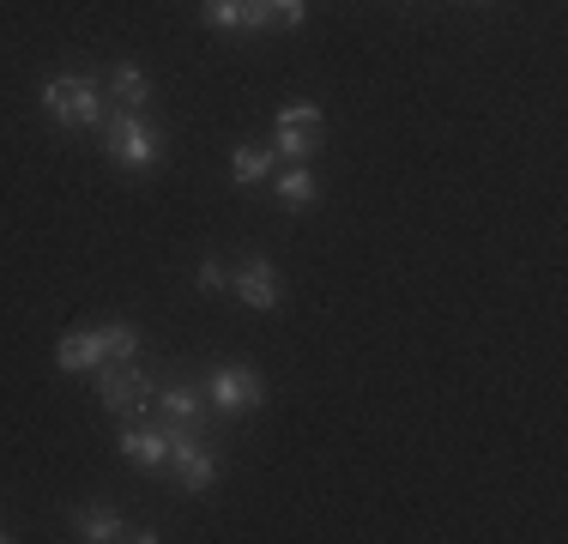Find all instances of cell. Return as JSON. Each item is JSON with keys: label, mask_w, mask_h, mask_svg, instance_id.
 Segmentation results:
<instances>
[{"label": "cell", "mask_w": 568, "mask_h": 544, "mask_svg": "<svg viewBox=\"0 0 568 544\" xmlns=\"http://www.w3.org/2000/svg\"><path fill=\"white\" fill-rule=\"evenodd\" d=\"M43 115L55 121V128H67V133L103 128V115H110V91H103L98 79H85V73H55L43 85Z\"/></svg>", "instance_id": "obj_1"}, {"label": "cell", "mask_w": 568, "mask_h": 544, "mask_svg": "<svg viewBox=\"0 0 568 544\" xmlns=\"http://www.w3.org/2000/svg\"><path fill=\"white\" fill-rule=\"evenodd\" d=\"M103 152L121 170H158L164 163V133L140 109H115V115H103Z\"/></svg>", "instance_id": "obj_2"}, {"label": "cell", "mask_w": 568, "mask_h": 544, "mask_svg": "<svg viewBox=\"0 0 568 544\" xmlns=\"http://www.w3.org/2000/svg\"><path fill=\"white\" fill-rule=\"evenodd\" d=\"M200 393H206V405L219 417H248V412L266 405V375L254 370V363H219Z\"/></svg>", "instance_id": "obj_3"}, {"label": "cell", "mask_w": 568, "mask_h": 544, "mask_svg": "<svg viewBox=\"0 0 568 544\" xmlns=\"http://www.w3.org/2000/svg\"><path fill=\"white\" fill-rule=\"evenodd\" d=\"M170 478L187 490V496H206L219 484V447L206 442V430H187V435H170Z\"/></svg>", "instance_id": "obj_4"}, {"label": "cell", "mask_w": 568, "mask_h": 544, "mask_svg": "<svg viewBox=\"0 0 568 544\" xmlns=\"http://www.w3.org/2000/svg\"><path fill=\"white\" fill-rule=\"evenodd\" d=\"M158 381L140 370V363H98V400L110 405L115 417H140L152 405Z\"/></svg>", "instance_id": "obj_5"}, {"label": "cell", "mask_w": 568, "mask_h": 544, "mask_svg": "<svg viewBox=\"0 0 568 544\" xmlns=\"http://www.w3.org/2000/svg\"><path fill=\"white\" fill-rule=\"evenodd\" d=\"M321 133H327V115H321L315 103H291V109H278V121H273V152L303 163V158L321 152Z\"/></svg>", "instance_id": "obj_6"}, {"label": "cell", "mask_w": 568, "mask_h": 544, "mask_svg": "<svg viewBox=\"0 0 568 544\" xmlns=\"http://www.w3.org/2000/svg\"><path fill=\"white\" fill-rule=\"evenodd\" d=\"M158 405V424L170 435H187V430H206V393L187 387V381H164V387L152 393Z\"/></svg>", "instance_id": "obj_7"}, {"label": "cell", "mask_w": 568, "mask_h": 544, "mask_svg": "<svg viewBox=\"0 0 568 544\" xmlns=\"http://www.w3.org/2000/svg\"><path fill=\"white\" fill-rule=\"evenodd\" d=\"M73 533L85 544H110V538H133V544H158L152 526H133L121 521V514L110 508V502H85V508H73Z\"/></svg>", "instance_id": "obj_8"}, {"label": "cell", "mask_w": 568, "mask_h": 544, "mask_svg": "<svg viewBox=\"0 0 568 544\" xmlns=\"http://www.w3.org/2000/svg\"><path fill=\"white\" fill-rule=\"evenodd\" d=\"M115 447H121V460H128V466L158 472L170 460V430L158 424V417H152V424H128V430L115 435Z\"/></svg>", "instance_id": "obj_9"}, {"label": "cell", "mask_w": 568, "mask_h": 544, "mask_svg": "<svg viewBox=\"0 0 568 544\" xmlns=\"http://www.w3.org/2000/svg\"><path fill=\"white\" fill-rule=\"evenodd\" d=\"M230 291L242 296L248 309H261V315H273L278 309V272H273V261H242V266H230Z\"/></svg>", "instance_id": "obj_10"}, {"label": "cell", "mask_w": 568, "mask_h": 544, "mask_svg": "<svg viewBox=\"0 0 568 544\" xmlns=\"http://www.w3.org/2000/svg\"><path fill=\"white\" fill-rule=\"evenodd\" d=\"M308 0H242V31H284V24H303Z\"/></svg>", "instance_id": "obj_11"}, {"label": "cell", "mask_w": 568, "mask_h": 544, "mask_svg": "<svg viewBox=\"0 0 568 544\" xmlns=\"http://www.w3.org/2000/svg\"><path fill=\"white\" fill-rule=\"evenodd\" d=\"M98 363H103L98 326H73V333H61V345H55V370L61 375H85V370H98Z\"/></svg>", "instance_id": "obj_12"}, {"label": "cell", "mask_w": 568, "mask_h": 544, "mask_svg": "<svg viewBox=\"0 0 568 544\" xmlns=\"http://www.w3.org/2000/svg\"><path fill=\"white\" fill-rule=\"evenodd\" d=\"M103 91H110L121 109H145V103H152V73L133 67V61H115L110 73H103Z\"/></svg>", "instance_id": "obj_13"}, {"label": "cell", "mask_w": 568, "mask_h": 544, "mask_svg": "<svg viewBox=\"0 0 568 544\" xmlns=\"http://www.w3.org/2000/svg\"><path fill=\"white\" fill-rule=\"evenodd\" d=\"M273 145H254V140H242L236 152H230V182L236 188H261V182H273Z\"/></svg>", "instance_id": "obj_14"}, {"label": "cell", "mask_w": 568, "mask_h": 544, "mask_svg": "<svg viewBox=\"0 0 568 544\" xmlns=\"http://www.w3.org/2000/svg\"><path fill=\"white\" fill-rule=\"evenodd\" d=\"M273 194H278L284 212H308L321 188H315V175H308V163H291V170H273Z\"/></svg>", "instance_id": "obj_15"}, {"label": "cell", "mask_w": 568, "mask_h": 544, "mask_svg": "<svg viewBox=\"0 0 568 544\" xmlns=\"http://www.w3.org/2000/svg\"><path fill=\"white\" fill-rule=\"evenodd\" d=\"M98 339H103V363H133V351H140V326L133 321H103Z\"/></svg>", "instance_id": "obj_16"}, {"label": "cell", "mask_w": 568, "mask_h": 544, "mask_svg": "<svg viewBox=\"0 0 568 544\" xmlns=\"http://www.w3.org/2000/svg\"><path fill=\"white\" fill-rule=\"evenodd\" d=\"M200 19L212 31H242V0H200Z\"/></svg>", "instance_id": "obj_17"}, {"label": "cell", "mask_w": 568, "mask_h": 544, "mask_svg": "<svg viewBox=\"0 0 568 544\" xmlns=\"http://www.w3.org/2000/svg\"><path fill=\"white\" fill-rule=\"evenodd\" d=\"M194 284H200V291H230V266L224 261H200V272H194Z\"/></svg>", "instance_id": "obj_18"}, {"label": "cell", "mask_w": 568, "mask_h": 544, "mask_svg": "<svg viewBox=\"0 0 568 544\" xmlns=\"http://www.w3.org/2000/svg\"><path fill=\"white\" fill-rule=\"evenodd\" d=\"M7 538H12V533H7V526H0V544H7Z\"/></svg>", "instance_id": "obj_19"}, {"label": "cell", "mask_w": 568, "mask_h": 544, "mask_svg": "<svg viewBox=\"0 0 568 544\" xmlns=\"http://www.w3.org/2000/svg\"><path fill=\"white\" fill-rule=\"evenodd\" d=\"M478 7H490V0H478Z\"/></svg>", "instance_id": "obj_20"}]
</instances>
